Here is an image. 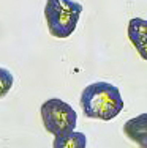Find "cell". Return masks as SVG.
Segmentation results:
<instances>
[{
  "instance_id": "2",
  "label": "cell",
  "mask_w": 147,
  "mask_h": 148,
  "mask_svg": "<svg viewBox=\"0 0 147 148\" xmlns=\"http://www.w3.org/2000/svg\"><path fill=\"white\" fill-rule=\"evenodd\" d=\"M82 13V5L75 0H48L44 17L49 33L55 38H68L76 30Z\"/></svg>"
},
{
  "instance_id": "1",
  "label": "cell",
  "mask_w": 147,
  "mask_h": 148,
  "mask_svg": "<svg viewBox=\"0 0 147 148\" xmlns=\"http://www.w3.org/2000/svg\"><path fill=\"white\" fill-rule=\"evenodd\" d=\"M81 107L86 117L109 121L122 112L124 99L120 90L112 84L93 82L82 90Z\"/></svg>"
},
{
  "instance_id": "7",
  "label": "cell",
  "mask_w": 147,
  "mask_h": 148,
  "mask_svg": "<svg viewBox=\"0 0 147 148\" xmlns=\"http://www.w3.org/2000/svg\"><path fill=\"white\" fill-rule=\"evenodd\" d=\"M14 77L13 74L5 68H0V98H5L8 95V91L11 90Z\"/></svg>"
},
{
  "instance_id": "4",
  "label": "cell",
  "mask_w": 147,
  "mask_h": 148,
  "mask_svg": "<svg viewBox=\"0 0 147 148\" xmlns=\"http://www.w3.org/2000/svg\"><path fill=\"white\" fill-rule=\"evenodd\" d=\"M124 134L135 142L138 148H147V112L127 120L124 125Z\"/></svg>"
},
{
  "instance_id": "3",
  "label": "cell",
  "mask_w": 147,
  "mask_h": 148,
  "mask_svg": "<svg viewBox=\"0 0 147 148\" xmlns=\"http://www.w3.org/2000/svg\"><path fill=\"white\" fill-rule=\"evenodd\" d=\"M40 114L46 131L55 137L73 132L78 123V115L75 109L59 98H51L44 101L41 104Z\"/></svg>"
},
{
  "instance_id": "6",
  "label": "cell",
  "mask_w": 147,
  "mask_h": 148,
  "mask_svg": "<svg viewBox=\"0 0 147 148\" xmlns=\"http://www.w3.org/2000/svg\"><path fill=\"white\" fill-rule=\"evenodd\" d=\"M87 147V137L84 132L73 131L63 136L54 137L52 148H86Z\"/></svg>"
},
{
  "instance_id": "5",
  "label": "cell",
  "mask_w": 147,
  "mask_h": 148,
  "mask_svg": "<svg viewBox=\"0 0 147 148\" xmlns=\"http://www.w3.org/2000/svg\"><path fill=\"white\" fill-rule=\"evenodd\" d=\"M128 38L136 47L138 54L147 60V19H131L128 24Z\"/></svg>"
}]
</instances>
